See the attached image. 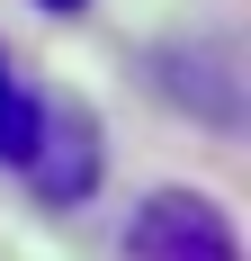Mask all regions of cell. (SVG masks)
Wrapping results in <instances>:
<instances>
[{
    "label": "cell",
    "mask_w": 251,
    "mask_h": 261,
    "mask_svg": "<svg viewBox=\"0 0 251 261\" xmlns=\"http://www.w3.org/2000/svg\"><path fill=\"white\" fill-rule=\"evenodd\" d=\"M36 90H18V72H9V54H0V162H18L27 153V135H36Z\"/></svg>",
    "instance_id": "cell-2"
},
{
    "label": "cell",
    "mask_w": 251,
    "mask_h": 261,
    "mask_svg": "<svg viewBox=\"0 0 251 261\" xmlns=\"http://www.w3.org/2000/svg\"><path fill=\"white\" fill-rule=\"evenodd\" d=\"M36 9H90V0H36Z\"/></svg>",
    "instance_id": "cell-3"
},
{
    "label": "cell",
    "mask_w": 251,
    "mask_h": 261,
    "mask_svg": "<svg viewBox=\"0 0 251 261\" xmlns=\"http://www.w3.org/2000/svg\"><path fill=\"white\" fill-rule=\"evenodd\" d=\"M125 261H242V234L206 189H152L125 216Z\"/></svg>",
    "instance_id": "cell-1"
}]
</instances>
